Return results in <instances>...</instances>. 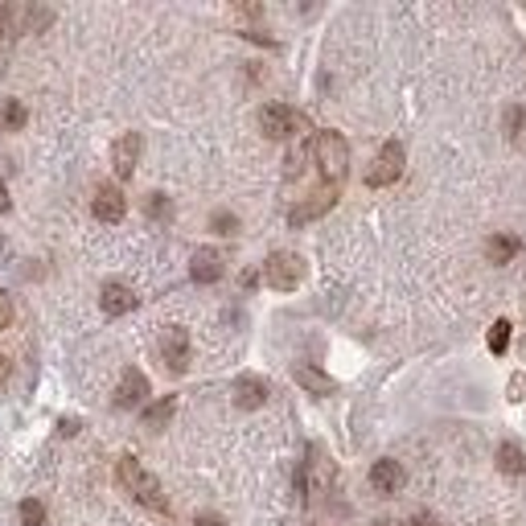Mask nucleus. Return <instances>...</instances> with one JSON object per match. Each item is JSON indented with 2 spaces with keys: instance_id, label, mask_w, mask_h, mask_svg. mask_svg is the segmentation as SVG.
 <instances>
[{
  "instance_id": "bb28decb",
  "label": "nucleus",
  "mask_w": 526,
  "mask_h": 526,
  "mask_svg": "<svg viewBox=\"0 0 526 526\" xmlns=\"http://www.w3.org/2000/svg\"><path fill=\"white\" fill-rule=\"evenodd\" d=\"M510 399H526V375L510 378Z\"/></svg>"
},
{
  "instance_id": "2eb2a0df",
  "label": "nucleus",
  "mask_w": 526,
  "mask_h": 526,
  "mask_svg": "<svg viewBox=\"0 0 526 526\" xmlns=\"http://www.w3.org/2000/svg\"><path fill=\"white\" fill-rule=\"evenodd\" d=\"M296 383H301L309 395H333V391H337V383H333L325 370H317V366H296Z\"/></svg>"
},
{
  "instance_id": "393cba45",
  "label": "nucleus",
  "mask_w": 526,
  "mask_h": 526,
  "mask_svg": "<svg viewBox=\"0 0 526 526\" xmlns=\"http://www.w3.org/2000/svg\"><path fill=\"white\" fill-rule=\"evenodd\" d=\"M210 226H214L218 235H235V231H239V218H235V214H226V210H218V214L210 218Z\"/></svg>"
},
{
  "instance_id": "a211bd4d",
  "label": "nucleus",
  "mask_w": 526,
  "mask_h": 526,
  "mask_svg": "<svg viewBox=\"0 0 526 526\" xmlns=\"http://www.w3.org/2000/svg\"><path fill=\"white\" fill-rule=\"evenodd\" d=\"M485 255H490V263H510V259L518 255V239L514 235H494L490 243H485Z\"/></svg>"
},
{
  "instance_id": "6e6552de",
  "label": "nucleus",
  "mask_w": 526,
  "mask_h": 526,
  "mask_svg": "<svg viewBox=\"0 0 526 526\" xmlns=\"http://www.w3.org/2000/svg\"><path fill=\"white\" fill-rule=\"evenodd\" d=\"M333 202H337V190H329V185H325V190H317V194H309V198H304L301 206H292V210H288V223H292V226L312 223V218L329 214V210H333Z\"/></svg>"
},
{
  "instance_id": "423d86ee",
  "label": "nucleus",
  "mask_w": 526,
  "mask_h": 526,
  "mask_svg": "<svg viewBox=\"0 0 526 526\" xmlns=\"http://www.w3.org/2000/svg\"><path fill=\"white\" fill-rule=\"evenodd\" d=\"M259 128H263L268 140H288L292 132L301 128V116L292 108H284V103H268V108L259 111Z\"/></svg>"
},
{
  "instance_id": "39448f33",
  "label": "nucleus",
  "mask_w": 526,
  "mask_h": 526,
  "mask_svg": "<svg viewBox=\"0 0 526 526\" xmlns=\"http://www.w3.org/2000/svg\"><path fill=\"white\" fill-rule=\"evenodd\" d=\"M161 358H165V366H169L173 375H185V366H190V333H185L182 325H165Z\"/></svg>"
},
{
  "instance_id": "5701e85b",
  "label": "nucleus",
  "mask_w": 526,
  "mask_h": 526,
  "mask_svg": "<svg viewBox=\"0 0 526 526\" xmlns=\"http://www.w3.org/2000/svg\"><path fill=\"white\" fill-rule=\"evenodd\" d=\"M21 526H45V506L37 498H25L21 502Z\"/></svg>"
},
{
  "instance_id": "c85d7f7f",
  "label": "nucleus",
  "mask_w": 526,
  "mask_h": 526,
  "mask_svg": "<svg viewBox=\"0 0 526 526\" xmlns=\"http://www.w3.org/2000/svg\"><path fill=\"white\" fill-rule=\"evenodd\" d=\"M12 210V198H9V185H4V177H0V214H9Z\"/></svg>"
},
{
  "instance_id": "f257e3e1",
  "label": "nucleus",
  "mask_w": 526,
  "mask_h": 526,
  "mask_svg": "<svg viewBox=\"0 0 526 526\" xmlns=\"http://www.w3.org/2000/svg\"><path fill=\"white\" fill-rule=\"evenodd\" d=\"M116 473H119V485H124L140 506H149L157 514H169V502H165V490H161V481H157V473H149L136 457H119Z\"/></svg>"
},
{
  "instance_id": "6ab92c4d",
  "label": "nucleus",
  "mask_w": 526,
  "mask_h": 526,
  "mask_svg": "<svg viewBox=\"0 0 526 526\" xmlns=\"http://www.w3.org/2000/svg\"><path fill=\"white\" fill-rule=\"evenodd\" d=\"M25 119H29V111H25L21 99H4L0 103V132H21Z\"/></svg>"
},
{
  "instance_id": "7ed1b4c3",
  "label": "nucleus",
  "mask_w": 526,
  "mask_h": 526,
  "mask_svg": "<svg viewBox=\"0 0 526 526\" xmlns=\"http://www.w3.org/2000/svg\"><path fill=\"white\" fill-rule=\"evenodd\" d=\"M403 165H408V152H403V144H399V140H387V144L375 152L370 169H366V185H370V190L395 185L399 177H403Z\"/></svg>"
},
{
  "instance_id": "f8f14e48",
  "label": "nucleus",
  "mask_w": 526,
  "mask_h": 526,
  "mask_svg": "<svg viewBox=\"0 0 526 526\" xmlns=\"http://www.w3.org/2000/svg\"><path fill=\"white\" fill-rule=\"evenodd\" d=\"M190 279L194 284H218L223 279V255L214 247H198L190 259Z\"/></svg>"
},
{
  "instance_id": "473e14b6",
  "label": "nucleus",
  "mask_w": 526,
  "mask_h": 526,
  "mask_svg": "<svg viewBox=\"0 0 526 526\" xmlns=\"http://www.w3.org/2000/svg\"><path fill=\"white\" fill-rule=\"evenodd\" d=\"M375 526H395V522H375Z\"/></svg>"
},
{
  "instance_id": "0eeeda50",
  "label": "nucleus",
  "mask_w": 526,
  "mask_h": 526,
  "mask_svg": "<svg viewBox=\"0 0 526 526\" xmlns=\"http://www.w3.org/2000/svg\"><path fill=\"white\" fill-rule=\"evenodd\" d=\"M140 149H144V136H140V132H124V136L116 140V149H111V169H116L119 182H128L132 173H136Z\"/></svg>"
},
{
  "instance_id": "2f4dec72",
  "label": "nucleus",
  "mask_w": 526,
  "mask_h": 526,
  "mask_svg": "<svg viewBox=\"0 0 526 526\" xmlns=\"http://www.w3.org/2000/svg\"><path fill=\"white\" fill-rule=\"evenodd\" d=\"M9 375H12V362H9V358H0V387L9 383Z\"/></svg>"
},
{
  "instance_id": "b1692460",
  "label": "nucleus",
  "mask_w": 526,
  "mask_h": 526,
  "mask_svg": "<svg viewBox=\"0 0 526 526\" xmlns=\"http://www.w3.org/2000/svg\"><path fill=\"white\" fill-rule=\"evenodd\" d=\"M522 128H526V111L522 108H506V136L522 140Z\"/></svg>"
},
{
  "instance_id": "4468645a",
  "label": "nucleus",
  "mask_w": 526,
  "mask_h": 526,
  "mask_svg": "<svg viewBox=\"0 0 526 526\" xmlns=\"http://www.w3.org/2000/svg\"><path fill=\"white\" fill-rule=\"evenodd\" d=\"M91 210H95L99 223H119V218H124V210H128V202H124V194H119L116 185H99Z\"/></svg>"
},
{
  "instance_id": "f3484780",
  "label": "nucleus",
  "mask_w": 526,
  "mask_h": 526,
  "mask_svg": "<svg viewBox=\"0 0 526 526\" xmlns=\"http://www.w3.org/2000/svg\"><path fill=\"white\" fill-rule=\"evenodd\" d=\"M173 411H177V395H161L157 399V403H149V408H144V428H165V424H169L173 419Z\"/></svg>"
},
{
  "instance_id": "20e7f679",
  "label": "nucleus",
  "mask_w": 526,
  "mask_h": 526,
  "mask_svg": "<svg viewBox=\"0 0 526 526\" xmlns=\"http://www.w3.org/2000/svg\"><path fill=\"white\" fill-rule=\"evenodd\" d=\"M304 279V259L292 255V251H271L263 259V284L276 292H292Z\"/></svg>"
},
{
  "instance_id": "7c9ffc66",
  "label": "nucleus",
  "mask_w": 526,
  "mask_h": 526,
  "mask_svg": "<svg viewBox=\"0 0 526 526\" xmlns=\"http://www.w3.org/2000/svg\"><path fill=\"white\" fill-rule=\"evenodd\" d=\"M408 526H441V518H432V514H416Z\"/></svg>"
},
{
  "instance_id": "4be33fe9",
  "label": "nucleus",
  "mask_w": 526,
  "mask_h": 526,
  "mask_svg": "<svg viewBox=\"0 0 526 526\" xmlns=\"http://www.w3.org/2000/svg\"><path fill=\"white\" fill-rule=\"evenodd\" d=\"M144 210H149V218H157V223H169V218H173V202L165 194H149Z\"/></svg>"
},
{
  "instance_id": "c756f323",
  "label": "nucleus",
  "mask_w": 526,
  "mask_h": 526,
  "mask_svg": "<svg viewBox=\"0 0 526 526\" xmlns=\"http://www.w3.org/2000/svg\"><path fill=\"white\" fill-rule=\"evenodd\" d=\"M194 526H226V522H223L218 514H198V518H194Z\"/></svg>"
},
{
  "instance_id": "ddd939ff",
  "label": "nucleus",
  "mask_w": 526,
  "mask_h": 526,
  "mask_svg": "<svg viewBox=\"0 0 526 526\" xmlns=\"http://www.w3.org/2000/svg\"><path fill=\"white\" fill-rule=\"evenodd\" d=\"M263 403H268V383L259 375H239L235 378V408L255 411V408H263Z\"/></svg>"
},
{
  "instance_id": "1a4fd4ad",
  "label": "nucleus",
  "mask_w": 526,
  "mask_h": 526,
  "mask_svg": "<svg viewBox=\"0 0 526 526\" xmlns=\"http://www.w3.org/2000/svg\"><path fill=\"white\" fill-rule=\"evenodd\" d=\"M152 395V387H149V378L140 375L136 366H132V370H124V378H119V387H116V399H111V403H116V408H140V403H144V399Z\"/></svg>"
},
{
  "instance_id": "aec40b11",
  "label": "nucleus",
  "mask_w": 526,
  "mask_h": 526,
  "mask_svg": "<svg viewBox=\"0 0 526 526\" xmlns=\"http://www.w3.org/2000/svg\"><path fill=\"white\" fill-rule=\"evenodd\" d=\"M510 333H514V325L506 321V317L502 321H494V329H490V354L502 358L506 350H510Z\"/></svg>"
},
{
  "instance_id": "412c9836",
  "label": "nucleus",
  "mask_w": 526,
  "mask_h": 526,
  "mask_svg": "<svg viewBox=\"0 0 526 526\" xmlns=\"http://www.w3.org/2000/svg\"><path fill=\"white\" fill-rule=\"evenodd\" d=\"M21 25H25V9H17V4H0V37L21 33Z\"/></svg>"
},
{
  "instance_id": "f03ea898",
  "label": "nucleus",
  "mask_w": 526,
  "mask_h": 526,
  "mask_svg": "<svg viewBox=\"0 0 526 526\" xmlns=\"http://www.w3.org/2000/svg\"><path fill=\"white\" fill-rule=\"evenodd\" d=\"M312 157H317V169H321L325 185L337 190L345 182V173H350V144H345V136L342 132H317Z\"/></svg>"
},
{
  "instance_id": "9d476101",
  "label": "nucleus",
  "mask_w": 526,
  "mask_h": 526,
  "mask_svg": "<svg viewBox=\"0 0 526 526\" xmlns=\"http://www.w3.org/2000/svg\"><path fill=\"white\" fill-rule=\"evenodd\" d=\"M99 309L108 312V317H124V312L136 309V292L128 284H119V279H108L103 288H99Z\"/></svg>"
},
{
  "instance_id": "cd10ccee",
  "label": "nucleus",
  "mask_w": 526,
  "mask_h": 526,
  "mask_svg": "<svg viewBox=\"0 0 526 526\" xmlns=\"http://www.w3.org/2000/svg\"><path fill=\"white\" fill-rule=\"evenodd\" d=\"M58 432H62V436H75V432H78V419H75V416H62V419H58Z\"/></svg>"
},
{
  "instance_id": "dca6fc26",
  "label": "nucleus",
  "mask_w": 526,
  "mask_h": 526,
  "mask_svg": "<svg viewBox=\"0 0 526 526\" xmlns=\"http://www.w3.org/2000/svg\"><path fill=\"white\" fill-rule=\"evenodd\" d=\"M498 469L506 473V477H518V473H526V449L514 441H502L498 444Z\"/></svg>"
},
{
  "instance_id": "9b49d317",
  "label": "nucleus",
  "mask_w": 526,
  "mask_h": 526,
  "mask_svg": "<svg viewBox=\"0 0 526 526\" xmlns=\"http://www.w3.org/2000/svg\"><path fill=\"white\" fill-rule=\"evenodd\" d=\"M403 481H408V473H403L399 461H391V457L370 465V485H375V494H399Z\"/></svg>"
},
{
  "instance_id": "a878e982",
  "label": "nucleus",
  "mask_w": 526,
  "mask_h": 526,
  "mask_svg": "<svg viewBox=\"0 0 526 526\" xmlns=\"http://www.w3.org/2000/svg\"><path fill=\"white\" fill-rule=\"evenodd\" d=\"M9 325H12V296L0 292V329H9Z\"/></svg>"
}]
</instances>
